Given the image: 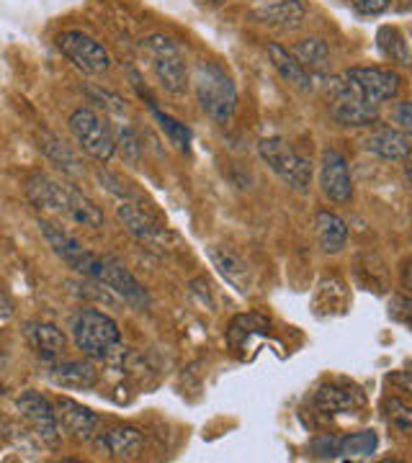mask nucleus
I'll use <instances>...</instances> for the list:
<instances>
[{
  "label": "nucleus",
  "mask_w": 412,
  "mask_h": 463,
  "mask_svg": "<svg viewBox=\"0 0 412 463\" xmlns=\"http://www.w3.org/2000/svg\"><path fill=\"white\" fill-rule=\"evenodd\" d=\"M395 124L399 132H405L412 139V100H405V103L397 106Z\"/></svg>",
  "instance_id": "nucleus-33"
},
{
  "label": "nucleus",
  "mask_w": 412,
  "mask_h": 463,
  "mask_svg": "<svg viewBox=\"0 0 412 463\" xmlns=\"http://www.w3.org/2000/svg\"><path fill=\"white\" fill-rule=\"evenodd\" d=\"M366 149L381 160L397 163V160H405L412 152V139L405 132H399L397 127H379L366 139Z\"/></svg>",
  "instance_id": "nucleus-19"
},
{
  "label": "nucleus",
  "mask_w": 412,
  "mask_h": 463,
  "mask_svg": "<svg viewBox=\"0 0 412 463\" xmlns=\"http://www.w3.org/2000/svg\"><path fill=\"white\" fill-rule=\"evenodd\" d=\"M328 96L330 116H332V121L340 124V127L361 129V127H371V124L379 121V106H374V103L363 100L359 93H353L343 75L330 80Z\"/></svg>",
  "instance_id": "nucleus-7"
},
{
  "label": "nucleus",
  "mask_w": 412,
  "mask_h": 463,
  "mask_svg": "<svg viewBox=\"0 0 412 463\" xmlns=\"http://www.w3.org/2000/svg\"><path fill=\"white\" fill-rule=\"evenodd\" d=\"M70 335H72L75 347L91 361L116 365L124 358L119 325L99 309H81L78 315H72Z\"/></svg>",
  "instance_id": "nucleus-2"
},
{
  "label": "nucleus",
  "mask_w": 412,
  "mask_h": 463,
  "mask_svg": "<svg viewBox=\"0 0 412 463\" xmlns=\"http://www.w3.org/2000/svg\"><path fill=\"white\" fill-rule=\"evenodd\" d=\"M379 448V435L374 430H361L338 438V458H369Z\"/></svg>",
  "instance_id": "nucleus-25"
},
{
  "label": "nucleus",
  "mask_w": 412,
  "mask_h": 463,
  "mask_svg": "<svg viewBox=\"0 0 412 463\" xmlns=\"http://www.w3.org/2000/svg\"><path fill=\"white\" fill-rule=\"evenodd\" d=\"M402 3H412V0H402Z\"/></svg>",
  "instance_id": "nucleus-40"
},
{
  "label": "nucleus",
  "mask_w": 412,
  "mask_h": 463,
  "mask_svg": "<svg viewBox=\"0 0 412 463\" xmlns=\"http://www.w3.org/2000/svg\"><path fill=\"white\" fill-rule=\"evenodd\" d=\"M343 78L353 93H359L363 100L374 106L395 100L402 90V78L395 70H384V67H350L343 72Z\"/></svg>",
  "instance_id": "nucleus-9"
},
{
  "label": "nucleus",
  "mask_w": 412,
  "mask_h": 463,
  "mask_svg": "<svg viewBox=\"0 0 412 463\" xmlns=\"http://www.w3.org/2000/svg\"><path fill=\"white\" fill-rule=\"evenodd\" d=\"M116 216H119V222L127 227V232L132 234L134 240H139V242L158 245V242L165 240V230L160 227V222L149 214L139 201L121 199L116 203Z\"/></svg>",
  "instance_id": "nucleus-15"
},
{
  "label": "nucleus",
  "mask_w": 412,
  "mask_h": 463,
  "mask_svg": "<svg viewBox=\"0 0 412 463\" xmlns=\"http://www.w3.org/2000/svg\"><path fill=\"white\" fill-rule=\"evenodd\" d=\"M384 417L395 430L412 438V407H407L402 399H387L384 402Z\"/></svg>",
  "instance_id": "nucleus-29"
},
{
  "label": "nucleus",
  "mask_w": 412,
  "mask_h": 463,
  "mask_svg": "<svg viewBox=\"0 0 412 463\" xmlns=\"http://www.w3.org/2000/svg\"><path fill=\"white\" fill-rule=\"evenodd\" d=\"M377 47L395 65H412V54L407 50V42L402 39V33L397 32L395 26H381L379 33H377Z\"/></svg>",
  "instance_id": "nucleus-26"
},
{
  "label": "nucleus",
  "mask_w": 412,
  "mask_h": 463,
  "mask_svg": "<svg viewBox=\"0 0 412 463\" xmlns=\"http://www.w3.org/2000/svg\"><path fill=\"white\" fill-rule=\"evenodd\" d=\"M70 134L75 137L78 147L99 160V163H109L116 152V137L109 127V121L101 114H96L93 109H75L70 118H67Z\"/></svg>",
  "instance_id": "nucleus-6"
},
{
  "label": "nucleus",
  "mask_w": 412,
  "mask_h": 463,
  "mask_svg": "<svg viewBox=\"0 0 412 463\" xmlns=\"http://www.w3.org/2000/svg\"><path fill=\"white\" fill-rule=\"evenodd\" d=\"M395 317L399 322H405L407 327H412V298H397Z\"/></svg>",
  "instance_id": "nucleus-34"
},
{
  "label": "nucleus",
  "mask_w": 412,
  "mask_h": 463,
  "mask_svg": "<svg viewBox=\"0 0 412 463\" xmlns=\"http://www.w3.org/2000/svg\"><path fill=\"white\" fill-rule=\"evenodd\" d=\"M152 114H155V118L160 121V127H163V132L170 137V142L176 145L178 149H188V145H191V132L183 127L181 121H176L173 116L163 114V111H158L155 106H152Z\"/></svg>",
  "instance_id": "nucleus-30"
},
{
  "label": "nucleus",
  "mask_w": 412,
  "mask_h": 463,
  "mask_svg": "<svg viewBox=\"0 0 412 463\" xmlns=\"http://www.w3.org/2000/svg\"><path fill=\"white\" fill-rule=\"evenodd\" d=\"M292 54H294L299 62H302V67L310 70V72H320V70H325L330 62V47L322 39H304V42H299L297 47H294Z\"/></svg>",
  "instance_id": "nucleus-27"
},
{
  "label": "nucleus",
  "mask_w": 412,
  "mask_h": 463,
  "mask_svg": "<svg viewBox=\"0 0 412 463\" xmlns=\"http://www.w3.org/2000/svg\"><path fill=\"white\" fill-rule=\"evenodd\" d=\"M209 258H212V263L219 268V273L232 283V286H237L243 294L247 291V265L230 252V250H219V248H209Z\"/></svg>",
  "instance_id": "nucleus-24"
},
{
  "label": "nucleus",
  "mask_w": 412,
  "mask_h": 463,
  "mask_svg": "<svg viewBox=\"0 0 412 463\" xmlns=\"http://www.w3.org/2000/svg\"><path fill=\"white\" fill-rule=\"evenodd\" d=\"M399 286H402V291L412 294V258H407L399 268Z\"/></svg>",
  "instance_id": "nucleus-36"
},
{
  "label": "nucleus",
  "mask_w": 412,
  "mask_h": 463,
  "mask_svg": "<svg viewBox=\"0 0 412 463\" xmlns=\"http://www.w3.org/2000/svg\"><path fill=\"white\" fill-rule=\"evenodd\" d=\"M191 83L201 111L219 127L230 124L237 111V88L227 70H222L216 62H198Z\"/></svg>",
  "instance_id": "nucleus-3"
},
{
  "label": "nucleus",
  "mask_w": 412,
  "mask_h": 463,
  "mask_svg": "<svg viewBox=\"0 0 412 463\" xmlns=\"http://www.w3.org/2000/svg\"><path fill=\"white\" fill-rule=\"evenodd\" d=\"M24 337L44 364H54L65 355V332L50 325V322H29L24 327Z\"/></svg>",
  "instance_id": "nucleus-16"
},
{
  "label": "nucleus",
  "mask_w": 412,
  "mask_h": 463,
  "mask_svg": "<svg viewBox=\"0 0 412 463\" xmlns=\"http://www.w3.org/2000/svg\"><path fill=\"white\" fill-rule=\"evenodd\" d=\"M39 149L50 157L54 165L60 167V170H65V173H70V175H78L81 173V167H78V157L70 152V149L54 137V134H42L39 137Z\"/></svg>",
  "instance_id": "nucleus-28"
},
{
  "label": "nucleus",
  "mask_w": 412,
  "mask_h": 463,
  "mask_svg": "<svg viewBox=\"0 0 412 463\" xmlns=\"http://www.w3.org/2000/svg\"><path fill=\"white\" fill-rule=\"evenodd\" d=\"M258 152L263 157V163L289 188H294L299 194H307L312 185V163L307 157H302L297 149L289 147L281 137H268L258 142Z\"/></svg>",
  "instance_id": "nucleus-5"
},
{
  "label": "nucleus",
  "mask_w": 412,
  "mask_h": 463,
  "mask_svg": "<svg viewBox=\"0 0 412 463\" xmlns=\"http://www.w3.org/2000/svg\"><path fill=\"white\" fill-rule=\"evenodd\" d=\"M16 410L21 414V420L26 422L29 435H32L36 443L47 448L60 446V422H57V412H54V404L50 399L42 397L39 392H24L16 399Z\"/></svg>",
  "instance_id": "nucleus-8"
},
{
  "label": "nucleus",
  "mask_w": 412,
  "mask_h": 463,
  "mask_svg": "<svg viewBox=\"0 0 412 463\" xmlns=\"http://www.w3.org/2000/svg\"><path fill=\"white\" fill-rule=\"evenodd\" d=\"M320 188L325 194V199L332 203H348L353 199V181L348 173L346 157L335 149L322 152V163H320Z\"/></svg>",
  "instance_id": "nucleus-14"
},
{
  "label": "nucleus",
  "mask_w": 412,
  "mask_h": 463,
  "mask_svg": "<svg viewBox=\"0 0 412 463\" xmlns=\"http://www.w3.org/2000/svg\"><path fill=\"white\" fill-rule=\"evenodd\" d=\"M314 232L320 240V248L325 252H340L348 245V227L346 222L332 212H320L314 216Z\"/></svg>",
  "instance_id": "nucleus-23"
},
{
  "label": "nucleus",
  "mask_w": 412,
  "mask_h": 463,
  "mask_svg": "<svg viewBox=\"0 0 412 463\" xmlns=\"http://www.w3.org/2000/svg\"><path fill=\"white\" fill-rule=\"evenodd\" d=\"M142 52H145L149 70L158 78V83H160L163 90L173 93V96L186 93L191 75H188V67H186V57H183L181 47L170 36L152 33V36L145 39Z\"/></svg>",
  "instance_id": "nucleus-4"
},
{
  "label": "nucleus",
  "mask_w": 412,
  "mask_h": 463,
  "mask_svg": "<svg viewBox=\"0 0 412 463\" xmlns=\"http://www.w3.org/2000/svg\"><path fill=\"white\" fill-rule=\"evenodd\" d=\"M57 47L85 75H103L111 67V54L88 33L62 32L57 36Z\"/></svg>",
  "instance_id": "nucleus-10"
},
{
  "label": "nucleus",
  "mask_w": 412,
  "mask_h": 463,
  "mask_svg": "<svg viewBox=\"0 0 412 463\" xmlns=\"http://www.w3.org/2000/svg\"><path fill=\"white\" fill-rule=\"evenodd\" d=\"M54 412H57L60 432L67 438H72L78 443H88L99 435V417L88 407H82L81 402L70 397L54 399Z\"/></svg>",
  "instance_id": "nucleus-13"
},
{
  "label": "nucleus",
  "mask_w": 412,
  "mask_h": 463,
  "mask_svg": "<svg viewBox=\"0 0 412 463\" xmlns=\"http://www.w3.org/2000/svg\"><path fill=\"white\" fill-rule=\"evenodd\" d=\"M5 432H8V422H5V417L0 414V438H3Z\"/></svg>",
  "instance_id": "nucleus-38"
},
{
  "label": "nucleus",
  "mask_w": 412,
  "mask_h": 463,
  "mask_svg": "<svg viewBox=\"0 0 412 463\" xmlns=\"http://www.w3.org/2000/svg\"><path fill=\"white\" fill-rule=\"evenodd\" d=\"M304 16H307L304 0H273L253 11L255 21H261L265 26H276V29H297L302 26Z\"/></svg>",
  "instance_id": "nucleus-18"
},
{
  "label": "nucleus",
  "mask_w": 412,
  "mask_h": 463,
  "mask_svg": "<svg viewBox=\"0 0 412 463\" xmlns=\"http://www.w3.org/2000/svg\"><path fill=\"white\" fill-rule=\"evenodd\" d=\"M26 196L36 209L67 216L81 227H91V230L103 227V212L96 206V201L88 199L81 188L70 183H60L47 175H32L26 183Z\"/></svg>",
  "instance_id": "nucleus-1"
},
{
  "label": "nucleus",
  "mask_w": 412,
  "mask_h": 463,
  "mask_svg": "<svg viewBox=\"0 0 412 463\" xmlns=\"http://www.w3.org/2000/svg\"><path fill=\"white\" fill-rule=\"evenodd\" d=\"M50 381L60 389L88 392L99 383V371L91 361H54L50 364Z\"/></svg>",
  "instance_id": "nucleus-17"
},
{
  "label": "nucleus",
  "mask_w": 412,
  "mask_h": 463,
  "mask_svg": "<svg viewBox=\"0 0 412 463\" xmlns=\"http://www.w3.org/2000/svg\"><path fill=\"white\" fill-rule=\"evenodd\" d=\"M99 446L116 461H134L142 453L145 438L137 428H114L99 435Z\"/></svg>",
  "instance_id": "nucleus-20"
},
{
  "label": "nucleus",
  "mask_w": 412,
  "mask_h": 463,
  "mask_svg": "<svg viewBox=\"0 0 412 463\" xmlns=\"http://www.w3.org/2000/svg\"><path fill=\"white\" fill-rule=\"evenodd\" d=\"M268 60H271V65L276 67V72H279L286 83L297 85V88H302V90H310V88L314 85L312 72H310V70H304L297 57H294L289 50H283V47L276 44V42H273V44H268Z\"/></svg>",
  "instance_id": "nucleus-22"
},
{
  "label": "nucleus",
  "mask_w": 412,
  "mask_h": 463,
  "mask_svg": "<svg viewBox=\"0 0 412 463\" xmlns=\"http://www.w3.org/2000/svg\"><path fill=\"white\" fill-rule=\"evenodd\" d=\"M389 383L399 386L405 394H412V368L410 371H399V373H392V376H389Z\"/></svg>",
  "instance_id": "nucleus-35"
},
{
  "label": "nucleus",
  "mask_w": 412,
  "mask_h": 463,
  "mask_svg": "<svg viewBox=\"0 0 412 463\" xmlns=\"http://www.w3.org/2000/svg\"><path fill=\"white\" fill-rule=\"evenodd\" d=\"M209 3H216V5H219V3H225V0H209Z\"/></svg>",
  "instance_id": "nucleus-39"
},
{
  "label": "nucleus",
  "mask_w": 412,
  "mask_h": 463,
  "mask_svg": "<svg viewBox=\"0 0 412 463\" xmlns=\"http://www.w3.org/2000/svg\"><path fill=\"white\" fill-rule=\"evenodd\" d=\"M96 281L103 283V286H109L116 297L121 298L124 304H129V307H132V309H137V312H145V309H149L148 288L137 281L132 273L127 270V265H121L119 260H116V258L103 255Z\"/></svg>",
  "instance_id": "nucleus-12"
},
{
  "label": "nucleus",
  "mask_w": 412,
  "mask_h": 463,
  "mask_svg": "<svg viewBox=\"0 0 412 463\" xmlns=\"http://www.w3.org/2000/svg\"><path fill=\"white\" fill-rule=\"evenodd\" d=\"M39 227H42L44 240L50 242V248L62 258V263H67L72 270H78V273H82V276H88V279L96 281L103 255H96V252L85 250L72 234H67L62 227H57V224H52V222H39Z\"/></svg>",
  "instance_id": "nucleus-11"
},
{
  "label": "nucleus",
  "mask_w": 412,
  "mask_h": 463,
  "mask_svg": "<svg viewBox=\"0 0 412 463\" xmlns=\"http://www.w3.org/2000/svg\"><path fill=\"white\" fill-rule=\"evenodd\" d=\"M350 3L363 16H381L392 5V0H350Z\"/></svg>",
  "instance_id": "nucleus-32"
},
{
  "label": "nucleus",
  "mask_w": 412,
  "mask_h": 463,
  "mask_svg": "<svg viewBox=\"0 0 412 463\" xmlns=\"http://www.w3.org/2000/svg\"><path fill=\"white\" fill-rule=\"evenodd\" d=\"M11 317H14V304H11V298L0 291V327H3Z\"/></svg>",
  "instance_id": "nucleus-37"
},
{
  "label": "nucleus",
  "mask_w": 412,
  "mask_h": 463,
  "mask_svg": "<svg viewBox=\"0 0 412 463\" xmlns=\"http://www.w3.org/2000/svg\"><path fill=\"white\" fill-rule=\"evenodd\" d=\"M361 402L363 399L359 392H353L348 386H338V383H325L314 394V407L322 414H330V417L353 412Z\"/></svg>",
  "instance_id": "nucleus-21"
},
{
  "label": "nucleus",
  "mask_w": 412,
  "mask_h": 463,
  "mask_svg": "<svg viewBox=\"0 0 412 463\" xmlns=\"http://www.w3.org/2000/svg\"><path fill=\"white\" fill-rule=\"evenodd\" d=\"M312 453L317 458H338V438H332V435H322V438H317L312 440Z\"/></svg>",
  "instance_id": "nucleus-31"
}]
</instances>
